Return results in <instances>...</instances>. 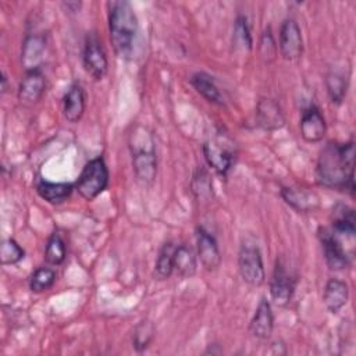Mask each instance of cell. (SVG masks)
<instances>
[{"label":"cell","instance_id":"obj_34","mask_svg":"<svg viewBox=\"0 0 356 356\" xmlns=\"http://www.w3.org/2000/svg\"><path fill=\"white\" fill-rule=\"evenodd\" d=\"M7 92V75L4 71H1V93Z\"/></svg>","mask_w":356,"mask_h":356},{"label":"cell","instance_id":"obj_1","mask_svg":"<svg viewBox=\"0 0 356 356\" xmlns=\"http://www.w3.org/2000/svg\"><path fill=\"white\" fill-rule=\"evenodd\" d=\"M355 143L349 140L346 143L328 142L320 152L316 165V179L318 185L335 189L346 191L352 196L355 193Z\"/></svg>","mask_w":356,"mask_h":356},{"label":"cell","instance_id":"obj_12","mask_svg":"<svg viewBox=\"0 0 356 356\" xmlns=\"http://www.w3.org/2000/svg\"><path fill=\"white\" fill-rule=\"evenodd\" d=\"M300 135L309 143H316L323 140L327 132L325 118L321 114L320 108L314 104H310L302 111L300 117Z\"/></svg>","mask_w":356,"mask_h":356},{"label":"cell","instance_id":"obj_4","mask_svg":"<svg viewBox=\"0 0 356 356\" xmlns=\"http://www.w3.org/2000/svg\"><path fill=\"white\" fill-rule=\"evenodd\" d=\"M108 185V170L104 159L97 156L89 160L82 168L75 189L88 202L97 197Z\"/></svg>","mask_w":356,"mask_h":356},{"label":"cell","instance_id":"obj_21","mask_svg":"<svg viewBox=\"0 0 356 356\" xmlns=\"http://www.w3.org/2000/svg\"><path fill=\"white\" fill-rule=\"evenodd\" d=\"M191 83L195 88V90L202 95L207 102L217 104V106H222L224 104V96L220 92L214 78L211 75H209L207 72H195L191 76Z\"/></svg>","mask_w":356,"mask_h":356},{"label":"cell","instance_id":"obj_6","mask_svg":"<svg viewBox=\"0 0 356 356\" xmlns=\"http://www.w3.org/2000/svg\"><path fill=\"white\" fill-rule=\"evenodd\" d=\"M82 63L86 72L96 81H100L106 76L108 70V60L106 50L102 44L96 32H90L85 38Z\"/></svg>","mask_w":356,"mask_h":356},{"label":"cell","instance_id":"obj_17","mask_svg":"<svg viewBox=\"0 0 356 356\" xmlns=\"http://www.w3.org/2000/svg\"><path fill=\"white\" fill-rule=\"evenodd\" d=\"M85 106H86V99H85L83 88L81 86V83L75 82L67 89L63 97L64 118L71 124L78 122L85 113Z\"/></svg>","mask_w":356,"mask_h":356},{"label":"cell","instance_id":"obj_28","mask_svg":"<svg viewBox=\"0 0 356 356\" xmlns=\"http://www.w3.org/2000/svg\"><path fill=\"white\" fill-rule=\"evenodd\" d=\"M56 282V271L51 267H38L29 278V289L35 293L49 291Z\"/></svg>","mask_w":356,"mask_h":356},{"label":"cell","instance_id":"obj_27","mask_svg":"<svg viewBox=\"0 0 356 356\" xmlns=\"http://www.w3.org/2000/svg\"><path fill=\"white\" fill-rule=\"evenodd\" d=\"M65 257H67V248H65L64 239L58 232L51 234V236L46 243L44 260L50 266H60L65 260Z\"/></svg>","mask_w":356,"mask_h":356},{"label":"cell","instance_id":"obj_25","mask_svg":"<svg viewBox=\"0 0 356 356\" xmlns=\"http://www.w3.org/2000/svg\"><path fill=\"white\" fill-rule=\"evenodd\" d=\"M232 47L236 51L249 53L253 47V39L250 35V28L246 17L238 15L234 22L232 31Z\"/></svg>","mask_w":356,"mask_h":356},{"label":"cell","instance_id":"obj_29","mask_svg":"<svg viewBox=\"0 0 356 356\" xmlns=\"http://www.w3.org/2000/svg\"><path fill=\"white\" fill-rule=\"evenodd\" d=\"M154 337V325L149 320H142L136 324L132 334V346L136 352H143L149 348Z\"/></svg>","mask_w":356,"mask_h":356},{"label":"cell","instance_id":"obj_18","mask_svg":"<svg viewBox=\"0 0 356 356\" xmlns=\"http://www.w3.org/2000/svg\"><path fill=\"white\" fill-rule=\"evenodd\" d=\"M284 202L298 213H310L318 207V196L303 188L285 186L281 189Z\"/></svg>","mask_w":356,"mask_h":356},{"label":"cell","instance_id":"obj_32","mask_svg":"<svg viewBox=\"0 0 356 356\" xmlns=\"http://www.w3.org/2000/svg\"><path fill=\"white\" fill-rule=\"evenodd\" d=\"M192 188L197 197H204L211 195V181L209 179V175L204 170H199L197 174L193 177Z\"/></svg>","mask_w":356,"mask_h":356},{"label":"cell","instance_id":"obj_14","mask_svg":"<svg viewBox=\"0 0 356 356\" xmlns=\"http://www.w3.org/2000/svg\"><path fill=\"white\" fill-rule=\"evenodd\" d=\"M46 90V76L42 70L29 71L22 78L18 88V100L25 106L36 104Z\"/></svg>","mask_w":356,"mask_h":356},{"label":"cell","instance_id":"obj_24","mask_svg":"<svg viewBox=\"0 0 356 356\" xmlns=\"http://www.w3.org/2000/svg\"><path fill=\"white\" fill-rule=\"evenodd\" d=\"M177 245L172 241H167L157 256L154 264V275L157 280H167L174 273V252Z\"/></svg>","mask_w":356,"mask_h":356},{"label":"cell","instance_id":"obj_11","mask_svg":"<svg viewBox=\"0 0 356 356\" xmlns=\"http://www.w3.org/2000/svg\"><path fill=\"white\" fill-rule=\"evenodd\" d=\"M196 254L207 271H216L221 264L217 241L203 227H197L196 229Z\"/></svg>","mask_w":356,"mask_h":356},{"label":"cell","instance_id":"obj_15","mask_svg":"<svg viewBox=\"0 0 356 356\" xmlns=\"http://www.w3.org/2000/svg\"><path fill=\"white\" fill-rule=\"evenodd\" d=\"M44 51L46 39L43 35L33 33L25 38L21 50V64L24 65L26 72L40 70V65L44 58Z\"/></svg>","mask_w":356,"mask_h":356},{"label":"cell","instance_id":"obj_30","mask_svg":"<svg viewBox=\"0 0 356 356\" xmlns=\"http://www.w3.org/2000/svg\"><path fill=\"white\" fill-rule=\"evenodd\" d=\"M25 257V250L19 246V243L13 239H4L0 246V261L3 266L17 264Z\"/></svg>","mask_w":356,"mask_h":356},{"label":"cell","instance_id":"obj_20","mask_svg":"<svg viewBox=\"0 0 356 356\" xmlns=\"http://www.w3.org/2000/svg\"><path fill=\"white\" fill-rule=\"evenodd\" d=\"M74 188L75 186L71 182H51L40 179L36 184L38 195L50 204L64 203L67 199H70Z\"/></svg>","mask_w":356,"mask_h":356},{"label":"cell","instance_id":"obj_3","mask_svg":"<svg viewBox=\"0 0 356 356\" xmlns=\"http://www.w3.org/2000/svg\"><path fill=\"white\" fill-rule=\"evenodd\" d=\"M129 149L132 157V168L138 178L145 185L153 184L157 175V156L154 139L147 128L136 125L129 135Z\"/></svg>","mask_w":356,"mask_h":356},{"label":"cell","instance_id":"obj_7","mask_svg":"<svg viewBox=\"0 0 356 356\" xmlns=\"http://www.w3.org/2000/svg\"><path fill=\"white\" fill-rule=\"evenodd\" d=\"M296 278L282 259H277L270 281V295L277 306H286L295 292Z\"/></svg>","mask_w":356,"mask_h":356},{"label":"cell","instance_id":"obj_13","mask_svg":"<svg viewBox=\"0 0 356 356\" xmlns=\"http://www.w3.org/2000/svg\"><path fill=\"white\" fill-rule=\"evenodd\" d=\"M256 122L264 131H277L285 125L281 106L270 97H261L256 106Z\"/></svg>","mask_w":356,"mask_h":356},{"label":"cell","instance_id":"obj_26","mask_svg":"<svg viewBox=\"0 0 356 356\" xmlns=\"http://www.w3.org/2000/svg\"><path fill=\"white\" fill-rule=\"evenodd\" d=\"M325 88L330 100L334 104H341L346 96L348 90V76L339 71H330L325 75Z\"/></svg>","mask_w":356,"mask_h":356},{"label":"cell","instance_id":"obj_5","mask_svg":"<svg viewBox=\"0 0 356 356\" xmlns=\"http://www.w3.org/2000/svg\"><path fill=\"white\" fill-rule=\"evenodd\" d=\"M238 271L250 286H260L266 281V271L260 248L253 241H245L238 253Z\"/></svg>","mask_w":356,"mask_h":356},{"label":"cell","instance_id":"obj_8","mask_svg":"<svg viewBox=\"0 0 356 356\" xmlns=\"http://www.w3.org/2000/svg\"><path fill=\"white\" fill-rule=\"evenodd\" d=\"M203 154L207 164L221 177H227L232 168L235 153L221 138L209 139L203 145Z\"/></svg>","mask_w":356,"mask_h":356},{"label":"cell","instance_id":"obj_16","mask_svg":"<svg viewBox=\"0 0 356 356\" xmlns=\"http://www.w3.org/2000/svg\"><path fill=\"white\" fill-rule=\"evenodd\" d=\"M274 330V314L270 302L263 296L254 310L249 324V331L254 338L267 339Z\"/></svg>","mask_w":356,"mask_h":356},{"label":"cell","instance_id":"obj_23","mask_svg":"<svg viewBox=\"0 0 356 356\" xmlns=\"http://www.w3.org/2000/svg\"><path fill=\"white\" fill-rule=\"evenodd\" d=\"M337 235H346L349 238L355 236L356 232V218L355 210L346 204H337L332 210V228Z\"/></svg>","mask_w":356,"mask_h":356},{"label":"cell","instance_id":"obj_10","mask_svg":"<svg viewBox=\"0 0 356 356\" xmlns=\"http://www.w3.org/2000/svg\"><path fill=\"white\" fill-rule=\"evenodd\" d=\"M318 239L324 252V257L327 266L331 270H343L349 266V257L346 250L343 249L338 235L330 228H320L318 229Z\"/></svg>","mask_w":356,"mask_h":356},{"label":"cell","instance_id":"obj_31","mask_svg":"<svg viewBox=\"0 0 356 356\" xmlns=\"http://www.w3.org/2000/svg\"><path fill=\"white\" fill-rule=\"evenodd\" d=\"M259 51H260L261 58L266 63H271L275 58L277 43L274 40V36H273V32H271L270 26H267L264 29V32L261 33V38H260V42H259Z\"/></svg>","mask_w":356,"mask_h":356},{"label":"cell","instance_id":"obj_9","mask_svg":"<svg viewBox=\"0 0 356 356\" xmlns=\"http://www.w3.org/2000/svg\"><path fill=\"white\" fill-rule=\"evenodd\" d=\"M278 49L282 58L289 61L299 58L303 53L302 31L293 18H286L281 24Z\"/></svg>","mask_w":356,"mask_h":356},{"label":"cell","instance_id":"obj_19","mask_svg":"<svg viewBox=\"0 0 356 356\" xmlns=\"http://www.w3.org/2000/svg\"><path fill=\"white\" fill-rule=\"evenodd\" d=\"M349 299L348 284L339 278H330L324 286L323 302L330 313H338Z\"/></svg>","mask_w":356,"mask_h":356},{"label":"cell","instance_id":"obj_33","mask_svg":"<svg viewBox=\"0 0 356 356\" xmlns=\"http://www.w3.org/2000/svg\"><path fill=\"white\" fill-rule=\"evenodd\" d=\"M81 6H82V4L78 3V1H67V3H63V7H65V10L70 11V13H76V11H79Z\"/></svg>","mask_w":356,"mask_h":356},{"label":"cell","instance_id":"obj_22","mask_svg":"<svg viewBox=\"0 0 356 356\" xmlns=\"http://www.w3.org/2000/svg\"><path fill=\"white\" fill-rule=\"evenodd\" d=\"M197 270V254L186 243L177 245L174 252V271L182 277L189 278L195 275Z\"/></svg>","mask_w":356,"mask_h":356},{"label":"cell","instance_id":"obj_2","mask_svg":"<svg viewBox=\"0 0 356 356\" xmlns=\"http://www.w3.org/2000/svg\"><path fill=\"white\" fill-rule=\"evenodd\" d=\"M108 31L114 51L120 57H128L135 46L139 31L138 17L127 0H115L108 4Z\"/></svg>","mask_w":356,"mask_h":356}]
</instances>
